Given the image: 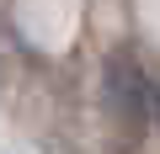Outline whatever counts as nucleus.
Listing matches in <instances>:
<instances>
[{
    "label": "nucleus",
    "instance_id": "f257e3e1",
    "mask_svg": "<svg viewBox=\"0 0 160 154\" xmlns=\"http://www.w3.org/2000/svg\"><path fill=\"white\" fill-rule=\"evenodd\" d=\"M112 101H118V112L128 122H139L149 112V85H144V74L133 64H112Z\"/></svg>",
    "mask_w": 160,
    "mask_h": 154
},
{
    "label": "nucleus",
    "instance_id": "f03ea898",
    "mask_svg": "<svg viewBox=\"0 0 160 154\" xmlns=\"http://www.w3.org/2000/svg\"><path fill=\"white\" fill-rule=\"evenodd\" d=\"M155 117H160V91H155Z\"/></svg>",
    "mask_w": 160,
    "mask_h": 154
}]
</instances>
